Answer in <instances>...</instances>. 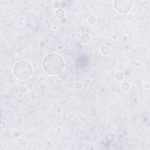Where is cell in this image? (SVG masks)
<instances>
[{"instance_id": "3", "label": "cell", "mask_w": 150, "mask_h": 150, "mask_svg": "<svg viewBox=\"0 0 150 150\" xmlns=\"http://www.w3.org/2000/svg\"><path fill=\"white\" fill-rule=\"evenodd\" d=\"M114 7L117 11L121 13L128 12L132 7V1H114Z\"/></svg>"}, {"instance_id": "4", "label": "cell", "mask_w": 150, "mask_h": 150, "mask_svg": "<svg viewBox=\"0 0 150 150\" xmlns=\"http://www.w3.org/2000/svg\"><path fill=\"white\" fill-rule=\"evenodd\" d=\"M102 52H103V53H104V54H105V52H106V54H107V53H109V48L108 47H107V46H104L103 48H102Z\"/></svg>"}, {"instance_id": "1", "label": "cell", "mask_w": 150, "mask_h": 150, "mask_svg": "<svg viewBox=\"0 0 150 150\" xmlns=\"http://www.w3.org/2000/svg\"><path fill=\"white\" fill-rule=\"evenodd\" d=\"M42 66L46 73L50 75H56L62 71L64 62L61 56L57 54L52 53L44 58Z\"/></svg>"}, {"instance_id": "2", "label": "cell", "mask_w": 150, "mask_h": 150, "mask_svg": "<svg viewBox=\"0 0 150 150\" xmlns=\"http://www.w3.org/2000/svg\"><path fill=\"white\" fill-rule=\"evenodd\" d=\"M13 73L17 79L26 80L30 77L32 73V67L28 62L21 61L15 64L13 68Z\"/></svg>"}]
</instances>
